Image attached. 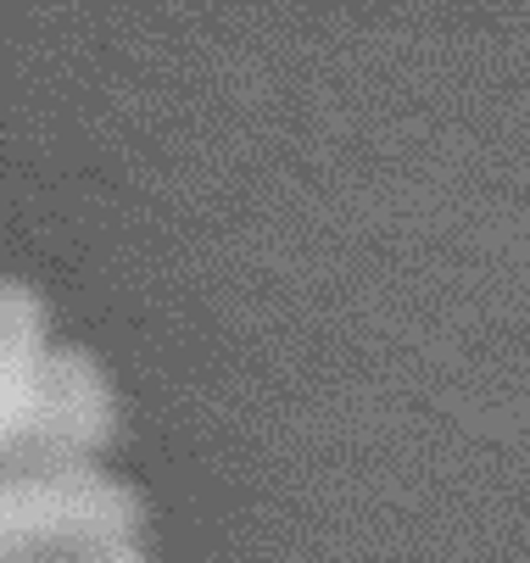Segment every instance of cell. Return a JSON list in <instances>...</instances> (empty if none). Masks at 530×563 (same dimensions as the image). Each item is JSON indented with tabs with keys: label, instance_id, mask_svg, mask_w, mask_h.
<instances>
[{
	"label": "cell",
	"instance_id": "6da1fadb",
	"mask_svg": "<svg viewBox=\"0 0 530 563\" xmlns=\"http://www.w3.org/2000/svg\"><path fill=\"white\" fill-rule=\"evenodd\" d=\"M118 430V401L107 374L90 352L56 346L45 363V385L34 401V419L18 435V446L0 457V474H62V468H90V457Z\"/></svg>",
	"mask_w": 530,
	"mask_h": 563
},
{
	"label": "cell",
	"instance_id": "7a4b0ae2",
	"mask_svg": "<svg viewBox=\"0 0 530 563\" xmlns=\"http://www.w3.org/2000/svg\"><path fill=\"white\" fill-rule=\"evenodd\" d=\"M45 307L23 285H0V457L18 446L45 385Z\"/></svg>",
	"mask_w": 530,
	"mask_h": 563
},
{
	"label": "cell",
	"instance_id": "3957f363",
	"mask_svg": "<svg viewBox=\"0 0 530 563\" xmlns=\"http://www.w3.org/2000/svg\"><path fill=\"white\" fill-rule=\"evenodd\" d=\"M34 563H45V558H34ZM79 563H151V558H140V552H134V541H129V547H107V552H90V558H79Z\"/></svg>",
	"mask_w": 530,
	"mask_h": 563
}]
</instances>
